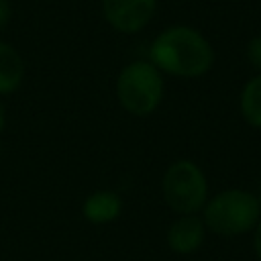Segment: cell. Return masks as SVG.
<instances>
[{
    "label": "cell",
    "instance_id": "cell-1",
    "mask_svg": "<svg viewBox=\"0 0 261 261\" xmlns=\"http://www.w3.org/2000/svg\"><path fill=\"white\" fill-rule=\"evenodd\" d=\"M149 61L161 73L196 80L212 69L214 49L202 31L177 22L157 33L149 47Z\"/></svg>",
    "mask_w": 261,
    "mask_h": 261
},
{
    "label": "cell",
    "instance_id": "cell-2",
    "mask_svg": "<svg viewBox=\"0 0 261 261\" xmlns=\"http://www.w3.org/2000/svg\"><path fill=\"white\" fill-rule=\"evenodd\" d=\"M204 210V224L214 234L239 237L255 228L261 218V200L241 188L222 190L208 198Z\"/></svg>",
    "mask_w": 261,
    "mask_h": 261
},
{
    "label": "cell",
    "instance_id": "cell-3",
    "mask_svg": "<svg viewBox=\"0 0 261 261\" xmlns=\"http://www.w3.org/2000/svg\"><path fill=\"white\" fill-rule=\"evenodd\" d=\"M118 104L133 116L153 114L165 92L163 73L149 59L128 61L116 75L114 84Z\"/></svg>",
    "mask_w": 261,
    "mask_h": 261
},
{
    "label": "cell",
    "instance_id": "cell-4",
    "mask_svg": "<svg viewBox=\"0 0 261 261\" xmlns=\"http://www.w3.org/2000/svg\"><path fill=\"white\" fill-rule=\"evenodd\" d=\"M165 204L177 214H196L208 202V179L192 159L173 161L161 177Z\"/></svg>",
    "mask_w": 261,
    "mask_h": 261
},
{
    "label": "cell",
    "instance_id": "cell-5",
    "mask_svg": "<svg viewBox=\"0 0 261 261\" xmlns=\"http://www.w3.org/2000/svg\"><path fill=\"white\" fill-rule=\"evenodd\" d=\"M159 0H100V10L110 29L122 35L145 31L155 18Z\"/></svg>",
    "mask_w": 261,
    "mask_h": 261
},
{
    "label": "cell",
    "instance_id": "cell-6",
    "mask_svg": "<svg viewBox=\"0 0 261 261\" xmlns=\"http://www.w3.org/2000/svg\"><path fill=\"white\" fill-rule=\"evenodd\" d=\"M206 230L198 214H179L167 228V247L177 255H192L204 245Z\"/></svg>",
    "mask_w": 261,
    "mask_h": 261
},
{
    "label": "cell",
    "instance_id": "cell-7",
    "mask_svg": "<svg viewBox=\"0 0 261 261\" xmlns=\"http://www.w3.org/2000/svg\"><path fill=\"white\" fill-rule=\"evenodd\" d=\"M120 212H122V200L112 190H96L82 204V214L92 224L112 222L118 218Z\"/></svg>",
    "mask_w": 261,
    "mask_h": 261
},
{
    "label": "cell",
    "instance_id": "cell-8",
    "mask_svg": "<svg viewBox=\"0 0 261 261\" xmlns=\"http://www.w3.org/2000/svg\"><path fill=\"white\" fill-rule=\"evenodd\" d=\"M24 82V59L10 43L0 39V96L14 94Z\"/></svg>",
    "mask_w": 261,
    "mask_h": 261
},
{
    "label": "cell",
    "instance_id": "cell-9",
    "mask_svg": "<svg viewBox=\"0 0 261 261\" xmlns=\"http://www.w3.org/2000/svg\"><path fill=\"white\" fill-rule=\"evenodd\" d=\"M239 108L251 126L261 128V73L245 82L239 96Z\"/></svg>",
    "mask_w": 261,
    "mask_h": 261
},
{
    "label": "cell",
    "instance_id": "cell-10",
    "mask_svg": "<svg viewBox=\"0 0 261 261\" xmlns=\"http://www.w3.org/2000/svg\"><path fill=\"white\" fill-rule=\"evenodd\" d=\"M245 55H247V61L261 73V35L249 39V43L245 47Z\"/></svg>",
    "mask_w": 261,
    "mask_h": 261
},
{
    "label": "cell",
    "instance_id": "cell-11",
    "mask_svg": "<svg viewBox=\"0 0 261 261\" xmlns=\"http://www.w3.org/2000/svg\"><path fill=\"white\" fill-rule=\"evenodd\" d=\"M12 18V6L10 0H0V31L10 22Z\"/></svg>",
    "mask_w": 261,
    "mask_h": 261
},
{
    "label": "cell",
    "instance_id": "cell-12",
    "mask_svg": "<svg viewBox=\"0 0 261 261\" xmlns=\"http://www.w3.org/2000/svg\"><path fill=\"white\" fill-rule=\"evenodd\" d=\"M255 237H253V247H255V255H257V259L261 261V218H259V222L255 224Z\"/></svg>",
    "mask_w": 261,
    "mask_h": 261
},
{
    "label": "cell",
    "instance_id": "cell-13",
    "mask_svg": "<svg viewBox=\"0 0 261 261\" xmlns=\"http://www.w3.org/2000/svg\"><path fill=\"white\" fill-rule=\"evenodd\" d=\"M4 122H6V116H4V106L0 102V133L4 130Z\"/></svg>",
    "mask_w": 261,
    "mask_h": 261
}]
</instances>
